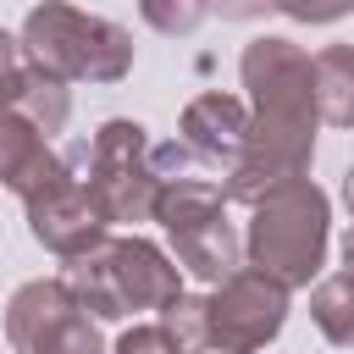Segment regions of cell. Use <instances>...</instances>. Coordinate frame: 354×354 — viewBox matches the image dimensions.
Returning a JSON list of instances; mask_svg holds the SVG:
<instances>
[{
    "label": "cell",
    "mask_w": 354,
    "mask_h": 354,
    "mask_svg": "<svg viewBox=\"0 0 354 354\" xmlns=\"http://www.w3.org/2000/svg\"><path fill=\"white\" fill-rule=\"evenodd\" d=\"M22 205H28L33 238H39L44 249H55L61 260H66V254H83V249H94V243L105 238V216L94 210L83 177H72L66 166H61L44 188H33Z\"/></svg>",
    "instance_id": "ba28073f"
},
{
    "label": "cell",
    "mask_w": 354,
    "mask_h": 354,
    "mask_svg": "<svg viewBox=\"0 0 354 354\" xmlns=\"http://www.w3.org/2000/svg\"><path fill=\"white\" fill-rule=\"evenodd\" d=\"M22 50L33 66H44L50 77L72 83V77H88V83H116L127 66H133V39L127 28L105 22V17H83L61 0H44L28 11L22 22Z\"/></svg>",
    "instance_id": "7a4b0ae2"
},
{
    "label": "cell",
    "mask_w": 354,
    "mask_h": 354,
    "mask_svg": "<svg viewBox=\"0 0 354 354\" xmlns=\"http://www.w3.org/2000/svg\"><path fill=\"white\" fill-rule=\"evenodd\" d=\"M315 116L326 127H354V44H326L310 55Z\"/></svg>",
    "instance_id": "7c38bea8"
},
{
    "label": "cell",
    "mask_w": 354,
    "mask_h": 354,
    "mask_svg": "<svg viewBox=\"0 0 354 354\" xmlns=\"http://www.w3.org/2000/svg\"><path fill=\"white\" fill-rule=\"evenodd\" d=\"M210 6H216L221 17H232V22H243V17H260L271 0H210Z\"/></svg>",
    "instance_id": "ac0fdd59"
},
{
    "label": "cell",
    "mask_w": 354,
    "mask_h": 354,
    "mask_svg": "<svg viewBox=\"0 0 354 354\" xmlns=\"http://www.w3.org/2000/svg\"><path fill=\"white\" fill-rule=\"evenodd\" d=\"M238 66H243V88L254 94V111H266V116H315L310 55L299 44H288V39H249Z\"/></svg>",
    "instance_id": "52a82bcc"
},
{
    "label": "cell",
    "mask_w": 354,
    "mask_h": 354,
    "mask_svg": "<svg viewBox=\"0 0 354 354\" xmlns=\"http://www.w3.org/2000/svg\"><path fill=\"white\" fill-rule=\"evenodd\" d=\"M343 266H348V277H354V227H348V238H343Z\"/></svg>",
    "instance_id": "ffe728a7"
},
{
    "label": "cell",
    "mask_w": 354,
    "mask_h": 354,
    "mask_svg": "<svg viewBox=\"0 0 354 354\" xmlns=\"http://www.w3.org/2000/svg\"><path fill=\"white\" fill-rule=\"evenodd\" d=\"M155 221L166 227L177 260L199 277V282H227L243 260V238L227 221V194L216 183L199 177H166L155 194Z\"/></svg>",
    "instance_id": "277c9868"
},
{
    "label": "cell",
    "mask_w": 354,
    "mask_h": 354,
    "mask_svg": "<svg viewBox=\"0 0 354 354\" xmlns=\"http://www.w3.org/2000/svg\"><path fill=\"white\" fill-rule=\"evenodd\" d=\"M243 249H249V266H260L282 288H310V277L326 260V194L304 177L266 194L254 205Z\"/></svg>",
    "instance_id": "3957f363"
},
{
    "label": "cell",
    "mask_w": 354,
    "mask_h": 354,
    "mask_svg": "<svg viewBox=\"0 0 354 354\" xmlns=\"http://www.w3.org/2000/svg\"><path fill=\"white\" fill-rule=\"evenodd\" d=\"M310 321L326 332V343L354 348V277H348V271L315 282V293H310Z\"/></svg>",
    "instance_id": "5bb4252c"
},
{
    "label": "cell",
    "mask_w": 354,
    "mask_h": 354,
    "mask_svg": "<svg viewBox=\"0 0 354 354\" xmlns=\"http://www.w3.org/2000/svg\"><path fill=\"white\" fill-rule=\"evenodd\" d=\"M343 199H348V210H354V166H348V177H343Z\"/></svg>",
    "instance_id": "44dd1931"
},
{
    "label": "cell",
    "mask_w": 354,
    "mask_h": 354,
    "mask_svg": "<svg viewBox=\"0 0 354 354\" xmlns=\"http://www.w3.org/2000/svg\"><path fill=\"white\" fill-rule=\"evenodd\" d=\"M138 11H144V22H149L155 33L183 39V33H194V28L205 22L210 0H138Z\"/></svg>",
    "instance_id": "2e32d148"
},
{
    "label": "cell",
    "mask_w": 354,
    "mask_h": 354,
    "mask_svg": "<svg viewBox=\"0 0 354 354\" xmlns=\"http://www.w3.org/2000/svg\"><path fill=\"white\" fill-rule=\"evenodd\" d=\"M61 166H66V160H55V155H50L44 133H39L28 116H17V111H6V105H0V183H6L17 199H28V194H33V188H44Z\"/></svg>",
    "instance_id": "30bf717a"
},
{
    "label": "cell",
    "mask_w": 354,
    "mask_h": 354,
    "mask_svg": "<svg viewBox=\"0 0 354 354\" xmlns=\"http://www.w3.org/2000/svg\"><path fill=\"white\" fill-rule=\"evenodd\" d=\"M94 210L111 221H144L155 216V194H160V177L149 166V138L138 122H105L88 144V177H83Z\"/></svg>",
    "instance_id": "5b68a950"
},
{
    "label": "cell",
    "mask_w": 354,
    "mask_h": 354,
    "mask_svg": "<svg viewBox=\"0 0 354 354\" xmlns=\"http://www.w3.org/2000/svg\"><path fill=\"white\" fill-rule=\"evenodd\" d=\"M66 293L94 321H122L133 310H160L183 293L177 266L149 238H100L83 254H66Z\"/></svg>",
    "instance_id": "6da1fadb"
},
{
    "label": "cell",
    "mask_w": 354,
    "mask_h": 354,
    "mask_svg": "<svg viewBox=\"0 0 354 354\" xmlns=\"http://www.w3.org/2000/svg\"><path fill=\"white\" fill-rule=\"evenodd\" d=\"M183 138H188L194 155H205L216 166H232L243 138H249V105L238 94H199L183 111Z\"/></svg>",
    "instance_id": "9c48e42d"
},
{
    "label": "cell",
    "mask_w": 354,
    "mask_h": 354,
    "mask_svg": "<svg viewBox=\"0 0 354 354\" xmlns=\"http://www.w3.org/2000/svg\"><path fill=\"white\" fill-rule=\"evenodd\" d=\"M271 6L293 22H337V17L354 11V0H271Z\"/></svg>",
    "instance_id": "e0dca14e"
},
{
    "label": "cell",
    "mask_w": 354,
    "mask_h": 354,
    "mask_svg": "<svg viewBox=\"0 0 354 354\" xmlns=\"http://www.w3.org/2000/svg\"><path fill=\"white\" fill-rule=\"evenodd\" d=\"M0 105L6 111H17V116H28L44 138L50 133H61V122H66V111H72V94H66V83L61 77H50L44 66H11L6 77H0Z\"/></svg>",
    "instance_id": "8fae6325"
},
{
    "label": "cell",
    "mask_w": 354,
    "mask_h": 354,
    "mask_svg": "<svg viewBox=\"0 0 354 354\" xmlns=\"http://www.w3.org/2000/svg\"><path fill=\"white\" fill-rule=\"evenodd\" d=\"M160 332H166L177 348H210V315H205V299L177 293L171 304H160Z\"/></svg>",
    "instance_id": "9a60e30c"
},
{
    "label": "cell",
    "mask_w": 354,
    "mask_h": 354,
    "mask_svg": "<svg viewBox=\"0 0 354 354\" xmlns=\"http://www.w3.org/2000/svg\"><path fill=\"white\" fill-rule=\"evenodd\" d=\"M22 354H105V343H100L94 315L77 310V304H66L61 315H50V321L33 332V343H28Z\"/></svg>",
    "instance_id": "4fadbf2b"
},
{
    "label": "cell",
    "mask_w": 354,
    "mask_h": 354,
    "mask_svg": "<svg viewBox=\"0 0 354 354\" xmlns=\"http://www.w3.org/2000/svg\"><path fill=\"white\" fill-rule=\"evenodd\" d=\"M205 315H210L216 354H260L288 321V288L260 266H238L227 282H216V293L205 299Z\"/></svg>",
    "instance_id": "8992f818"
},
{
    "label": "cell",
    "mask_w": 354,
    "mask_h": 354,
    "mask_svg": "<svg viewBox=\"0 0 354 354\" xmlns=\"http://www.w3.org/2000/svg\"><path fill=\"white\" fill-rule=\"evenodd\" d=\"M11 66H17V39H11V33H0V77H6Z\"/></svg>",
    "instance_id": "d6986e66"
}]
</instances>
